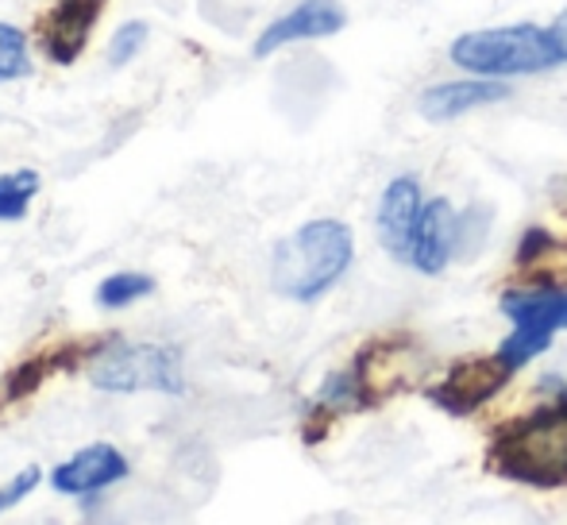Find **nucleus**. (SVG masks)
<instances>
[{"label":"nucleus","instance_id":"18","mask_svg":"<svg viewBox=\"0 0 567 525\" xmlns=\"http://www.w3.org/2000/svg\"><path fill=\"white\" fill-rule=\"evenodd\" d=\"M39 480H43V467H35V464H28L20 475H12V480L0 487V514L16 511V506H20L23 498H28L31 491L39 487Z\"/></svg>","mask_w":567,"mask_h":525},{"label":"nucleus","instance_id":"17","mask_svg":"<svg viewBox=\"0 0 567 525\" xmlns=\"http://www.w3.org/2000/svg\"><path fill=\"white\" fill-rule=\"evenodd\" d=\"M486 233H491V209L475 205V209L460 213V256H475L483 248Z\"/></svg>","mask_w":567,"mask_h":525},{"label":"nucleus","instance_id":"2","mask_svg":"<svg viewBox=\"0 0 567 525\" xmlns=\"http://www.w3.org/2000/svg\"><path fill=\"white\" fill-rule=\"evenodd\" d=\"M491 467L522 487H567V391L506 421L491 441Z\"/></svg>","mask_w":567,"mask_h":525},{"label":"nucleus","instance_id":"1","mask_svg":"<svg viewBox=\"0 0 567 525\" xmlns=\"http://www.w3.org/2000/svg\"><path fill=\"white\" fill-rule=\"evenodd\" d=\"M351 259H355V233L343 220H306L270 251V286L286 301L313 306L329 290H337L340 278L351 270Z\"/></svg>","mask_w":567,"mask_h":525},{"label":"nucleus","instance_id":"12","mask_svg":"<svg viewBox=\"0 0 567 525\" xmlns=\"http://www.w3.org/2000/svg\"><path fill=\"white\" fill-rule=\"evenodd\" d=\"M509 97V85L506 82H491V78H455V82H441V85H429L421 93L417 109L429 124H449L460 121V116L475 113V109L486 105H498V101Z\"/></svg>","mask_w":567,"mask_h":525},{"label":"nucleus","instance_id":"3","mask_svg":"<svg viewBox=\"0 0 567 525\" xmlns=\"http://www.w3.org/2000/svg\"><path fill=\"white\" fill-rule=\"evenodd\" d=\"M449 54L471 78H491V82H509V78H529L564 66L553 31L540 23H502V28L467 31L455 39Z\"/></svg>","mask_w":567,"mask_h":525},{"label":"nucleus","instance_id":"16","mask_svg":"<svg viewBox=\"0 0 567 525\" xmlns=\"http://www.w3.org/2000/svg\"><path fill=\"white\" fill-rule=\"evenodd\" d=\"M147 23L143 20H124L116 28V35L109 39V66L113 70H120V66H127V62L135 59V54L143 51V47H147Z\"/></svg>","mask_w":567,"mask_h":525},{"label":"nucleus","instance_id":"20","mask_svg":"<svg viewBox=\"0 0 567 525\" xmlns=\"http://www.w3.org/2000/svg\"><path fill=\"white\" fill-rule=\"evenodd\" d=\"M548 31H553V43H556V51H560V62L567 66V12L556 16V20L548 23Z\"/></svg>","mask_w":567,"mask_h":525},{"label":"nucleus","instance_id":"13","mask_svg":"<svg viewBox=\"0 0 567 525\" xmlns=\"http://www.w3.org/2000/svg\"><path fill=\"white\" fill-rule=\"evenodd\" d=\"M39 186H43V178L31 166L0 174V225H12V220L28 217L31 202L39 197Z\"/></svg>","mask_w":567,"mask_h":525},{"label":"nucleus","instance_id":"6","mask_svg":"<svg viewBox=\"0 0 567 525\" xmlns=\"http://www.w3.org/2000/svg\"><path fill=\"white\" fill-rule=\"evenodd\" d=\"M514 371H506V363L498 356H486V360H460L452 363L441 375V383L429 391L436 405L452 418H467L478 405H486L494 394H502V387L509 383Z\"/></svg>","mask_w":567,"mask_h":525},{"label":"nucleus","instance_id":"19","mask_svg":"<svg viewBox=\"0 0 567 525\" xmlns=\"http://www.w3.org/2000/svg\"><path fill=\"white\" fill-rule=\"evenodd\" d=\"M545 248H556L553 236H548L545 228H529V233L522 236V248H517V262H529V259L545 256Z\"/></svg>","mask_w":567,"mask_h":525},{"label":"nucleus","instance_id":"11","mask_svg":"<svg viewBox=\"0 0 567 525\" xmlns=\"http://www.w3.org/2000/svg\"><path fill=\"white\" fill-rule=\"evenodd\" d=\"M105 0H59L43 20V51L51 62L70 66L90 43V31L97 28Z\"/></svg>","mask_w":567,"mask_h":525},{"label":"nucleus","instance_id":"5","mask_svg":"<svg viewBox=\"0 0 567 525\" xmlns=\"http://www.w3.org/2000/svg\"><path fill=\"white\" fill-rule=\"evenodd\" d=\"M90 383L105 394H171L186 391L182 379V356L171 344H132V340H109L93 352Z\"/></svg>","mask_w":567,"mask_h":525},{"label":"nucleus","instance_id":"15","mask_svg":"<svg viewBox=\"0 0 567 525\" xmlns=\"http://www.w3.org/2000/svg\"><path fill=\"white\" fill-rule=\"evenodd\" d=\"M31 74V43L16 23L0 20V85Z\"/></svg>","mask_w":567,"mask_h":525},{"label":"nucleus","instance_id":"14","mask_svg":"<svg viewBox=\"0 0 567 525\" xmlns=\"http://www.w3.org/2000/svg\"><path fill=\"white\" fill-rule=\"evenodd\" d=\"M151 290H155V278L151 275H143V270H116V275L101 278L93 298H97L101 309H127L147 298Z\"/></svg>","mask_w":567,"mask_h":525},{"label":"nucleus","instance_id":"10","mask_svg":"<svg viewBox=\"0 0 567 525\" xmlns=\"http://www.w3.org/2000/svg\"><path fill=\"white\" fill-rule=\"evenodd\" d=\"M348 23V12L340 8V0H301L290 12H282L275 23L262 28V35L255 39V54L267 59V54L282 51L293 43H309V39H329Z\"/></svg>","mask_w":567,"mask_h":525},{"label":"nucleus","instance_id":"4","mask_svg":"<svg viewBox=\"0 0 567 525\" xmlns=\"http://www.w3.org/2000/svg\"><path fill=\"white\" fill-rule=\"evenodd\" d=\"M498 309L514 332L498 344V360L506 371H522L553 348L556 332L567 329V286H514L498 298Z\"/></svg>","mask_w":567,"mask_h":525},{"label":"nucleus","instance_id":"9","mask_svg":"<svg viewBox=\"0 0 567 525\" xmlns=\"http://www.w3.org/2000/svg\"><path fill=\"white\" fill-rule=\"evenodd\" d=\"M425 189H421L417 174H398V178L386 182L379 197V209H374V233H379V244L390 251L398 262L410 259V240L413 228H417L421 213H425Z\"/></svg>","mask_w":567,"mask_h":525},{"label":"nucleus","instance_id":"8","mask_svg":"<svg viewBox=\"0 0 567 525\" xmlns=\"http://www.w3.org/2000/svg\"><path fill=\"white\" fill-rule=\"evenodd\" d=\"M452 259H460V209L449 197H429L425 213H421L417 228H413L405 267L433 278L444 275L452 267Z\"/></svg>","mask_w":567,"mask_h":525},{"label":"nucleus","instance_id":"7","mask_svg":"<svg viewBox=\"0 0 567 525\" xmlns=\"http://www.w3.org/2000/svg\"><path fill=\"white\" fill-rule=\"evenodd\" d=\"M132 464L127 456L109 441H97V444H85L78 449L74 456H66L62 464L51 467V487L66 498H90V495H101V491L116 487L120 480H127Z\"/></svg>","mask_w":567,"mask_h":525}]
</instances>
